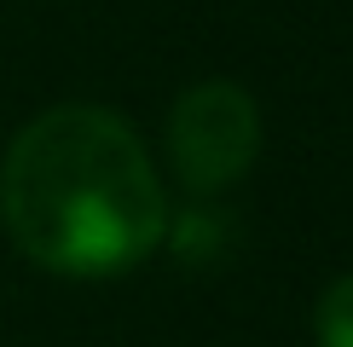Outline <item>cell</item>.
I'll return each instance as SVG.
<instances>
[{
  "mask_svg": "<svg viewBox=\"0 0 353 347\" xmlns=\"http://www.w3.org/2000/svg\"><path fill=\"white\" fill-rule=\"evenodd\" d=\"M0 220L12 243L58 278H116L168 231L151 151L99 105L41 110L0 162Z\"/></svg>",
  "mask_w": 353,
  "mask_h": 347,
  "instance_id": "6da1fadb",
  "label": "cell"
},
{
  "mask_svg": "<svg viewBox=\"0 0 353 347\" xmlns=\"http://www.w3.org/2000/svg\"><path fill=\"white\" fill-rule=\"evenodd\" d=\"M261 156V110L238 81H197L168 110V162L185 191L214 197Z\"/></svg>",
  "mask_w": 353,
  "mask_h": 347,
  "instance_id": "7a4b0ae2",
  "label": "cell"
},
{
  "mask_svg": "<svg viewBox=\"0 0 353 347\" xmlns=\"http://www.w3.org/2000/svg\"><path fill=\"white\" fill-rule=\"evenodd\" d=\"M168 249L185 260V266H214V260H226L232 249V220L214 209H185L180 220H168Z\"/></svg>",
  "mask_w": 353,
  "mask_h": 347,
  "instance_id": "3957f363",
  "label": "cell"
},
{
  "mask_svg": "<svg viewBox=\"0 0 353 347\" xmlns=\"http://www.w3.org/2000/svg\"><path fill=\"white\" fill-rule=\"evenodd\" d=\"M313 336L319 347H353V272L336 278L313 307Z\"/></svg>",
  "mask_w": 353,
  "mask_h": 347,
  "instance_id": "277c9868",
  "label": "cell"
}]
</instances>
